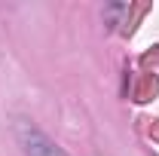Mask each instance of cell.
Instances as JSON below:
<instances>
[{
    "instance_id": "cell-1",
    "label": "cell",
    "mask_w": 159,
    "mask_h": 156,
    "mask_svg": "<svg viewBox=\"0 0 159 156\" xmlns=\"http://www.w3.org/2000/svg\"><path fill=\"white\" fill-rule=\"evenodd\" d=\"M16 135H19V144H21V150H25V156H67L61 147H55L49 138L43 135L40 129L28 126V122H19L16 126Z\"/></svg>"
}]
</instances>
